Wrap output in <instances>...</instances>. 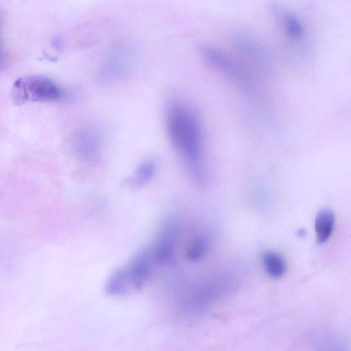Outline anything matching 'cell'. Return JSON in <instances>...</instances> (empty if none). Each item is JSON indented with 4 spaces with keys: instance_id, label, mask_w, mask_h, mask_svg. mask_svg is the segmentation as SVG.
<instances>
[{
    "instance_id": "obj_4",
    "label": "cell",
    "mask_w": 351,
    "mask_h": 351,
    "mask_svg": "<svg viewBox=\"0 0 351 351\" xmlns=\"http://www.w3.org/2000/svg\"><path fill=\"white\" fill-rule=\"evenodd\" d=\"M200 52L212 66L224 73L242 88L249 89L253 85L251 75L234 59L213 46H201Z\"/></svg>"
},
{
    "instance_id": "obj_13",
    "label": "cell",
    "mask_w": 351,
    "mask_h": 351,
    "mask_svg": "<svg viewBox=\"0 0 351 351\" xmlns=\"http://www.w3.org/2000/svg\"><path fill=\"white\" fill-rule=\"evenodd\" d=\"M5 62L4 53L1 45V29H0V69L3 66Z\"/></svg>"
},
{
    "instance_id": "obj_1",
    "label": "cell",
    "mask_w": 351,
    "mask_h": 351,
    "mask_svg": "<svg viewBox=\"0 0 351 351\" xmlns=\"http://www.w3.org/2000/svg\"><path fill=\"white\" fill-rule=\"evenodd\" d=\"M168 137L184 160L193 178L204 180L202 134L199 119L193 109L181 100L169 103L165 111Z\"/></svg>"
},
{
    "instance_id": "obj_7",
    "label": "cell",
    "mask_w": 351,
    "mask_h": 351,
    "mask_svg": "<svg viewBox=\"0 0 351 351\" xmlns=\"http://www.w3.org/2000/svg\"><path fill=\"white\" fill-rule=\"evenodd\" d=\"M271 10L279 18L287 36L294 41H301L305 38V29L298 17L291 10L279 3L273 2Z\"/></svg>"
},
{
    "instance_id": "obj_11",
    "label": "cell",
    "mask_w": 351,
    "mask_h": 351,
    "mask_svg": "<svg viewBox=\"0 0 351 351\" xmlns=\"http://www.w3.org/2000/svg\"><path fill=\"white\" fill-rule=\"evenodd\" d=\"M156 170V165L153 159L145 160L138 165L130 177V184L136 188L144 186L154 176Z\"/></svg>"
},
{
    "instance_id": "obj_10",
    "label": "cell",
    "mask_w": 351,
    "mask_h": 351,
    "mask_svg": "<svg viewBox=\"0 0 351 351\" xmlns=\"http://www.w3.org/2000/svg\"><path fill=\"white\" fill-rule=\"evenodd\" d=\"M262 263L267 274L272 278L282 276L287 269L284 257L274 251H266L261 256Z\"/></svg>"
},
{
    "instance_id": "obj_3",
    "label": "cell",
    "mask_w": 351,
    "mask_h": 351,
    "mask_svg": "<svg viewBox=\"0 0 351 351\" xmlns=\"http://www.w3.org/2000/svg\"><path fill=\"white\" fill-rule=\"evenodd\" d=\"M12 99L17 105L28 101H52L64 97L62 90L43 75H27L17 79L12 88Z\"/></svg>"
},
{
    "instance_id": "obj_12",
    "label": "cell",
    "mask_w": 351,
    "mask_h": 351,
    "mask_svg": "<svg viewBox=\"0 0 351 351\" xmlns=\"http://www.w3.org/2000/svg\"><path fill=\"white\" fill-rule=\"evenodd\" d=\"M208 240L205 236H199L193 240L186 252V257L192 261L202 258L208 249Z\"/></svg>"
},
{
    "instance_id": "obj_8",
    "label": "cell",
    "mask_w": 351,
    "mask_h": 351,
    "mask_svg": "<svg viewBox=\"0 0 351 351\" xmlns=\"http://www.w3.org/2000/svg\"><path fill=\"white\" fill-rule=\"evenodd\" d=\"M231 42L235 48L261 66H269V57L267 50L258 42L247 36L236 34Z\"/></svg>"
},
{
    "instance_id": "obj_2",
    "label": "cell",
    "mask_w": 351,
    "mask_h": 351,
    "mask_svg": "<svg viewBox=\"0 0 351 351\" xmlns=\"http://www.w3.org/2000/svg\"><path fill=\"white\" fill-rule=\"evenodd\" d=\"M154 258L149 249L140 251L128 264L112 273L106 285V293L119 295L130 289H140L152 274Z\"/></svg>"
},
{
    "instance_id": "obj_5",
    "label": "cell",
    "mask_w": 351,
    "mask_h": 351,
    "mask_svg": "<svg viewBox=\"0 0 351 351\" xmlns=\"http://www.w3.org/2000/svg\"><path fill=\"white\" fill-rule=\"evenodd\" d=\"M178 232L179 223L176 218H169L162 226L154 254V258L159 263L169 262L173 258L179 234Z\"/></svg>"
},
{
    "instance_id": "obj_9",
    "label": "cell",
    "mask_w": 351,
    "mask_h": 351,
    "mask_svg": "<svg viewBox=\"0 0 351 351\" xmlns=\"http://www.w3.org/2000/svg\"><path fill=\"white\" fill-rule=\"evenodd\" d=\"M335 223V213L330 209H322L315 219V239L317 243H325L332 233Z\"/></svg>"
},
{
    "instance_id": "obj_6",
    "label": "cell",
    "mask_w": 351,
    "mask_h": 351,
    "mask_svg": "<svg viewBox=\"0 0 351 351\" xmlns=\"http://www.w3.org/2000/svg\"><path fill=\"white\" fill-rule=\"evenodd\" d=\"M74 147L78 156L84 160H95L99 155L101 139L97 130L92 127L80 128L74 135Z\"/></svg>"
}]
</instances>
